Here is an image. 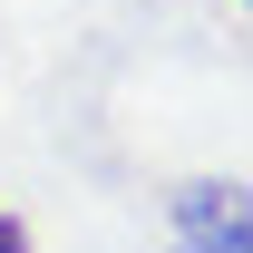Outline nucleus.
Segmentation results:
<instances>
[{
  "instance_id": "2",
  "label": "nucleus",
  "mask_w": 253,
  "mask_h": 253,
  "mask_svg": "<svg viewBox=\"0 0 253 253\" xmlns=\"http://www.w3.org/2000/svg\"><path fill=\"white\" fill-rule=\"evenodd\" d=\"M0 253H30V234H20V224H10V214H0Z\"/></svg>"
},
{
  "instance_id": "1",
  "label": "nucleus",
  "mask_w": 253,
  "mask_h": 253,
  "mask_svg": "<svg viewBox=\"0 0 253 253\" xmlns=\"http://www.w3.org/2000/svg\"><path fill=\"white\" fill-rule=\"evenodd\" d=\"M175 244H185V253H253L244 185H185V195H175Z\"/></svg>"
}]
</instances>
